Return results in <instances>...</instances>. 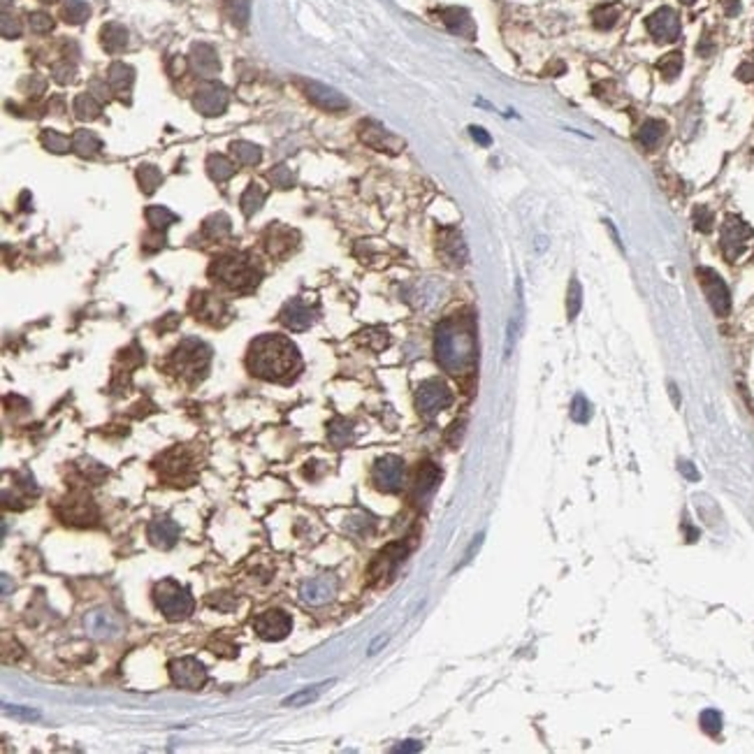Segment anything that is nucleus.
Masks as SVG:
<instances>
[{"label": "nucleus", "mask_w": 754, "mask_h": 754, "mask_svg": "<svg viewBox=\"0 0 754 754\" xmlns=\"http://www.w3.org/2000/svg\"><path fill=\"white\" fill-rule=\"evenodd\" d=\"M371 481L381 492H397L404 486V460L397 455H385L376 460L371 469Z\"/></svg>", "instance_id": "obj_7"}, {"label": "nucleus", "mask_w": 754, "mask_h": 754, "mask_svg": "<svg viewBox=\"0 0 754 754\" xmlns=\"http://www.w3.org/2000/svg\"><path fill=\"white\" fill-rule=\"evenodd\" d=\"M267 177H269V184L276 186V188H281V191L293 188V186H295V175H293V172H290L288 165H283V163L269 170V175H267Z\"/></svg>", "instance_id": "obj_39"}, {"label": "nucleus", "mask_w": 754, "mask_h": 754, "mask_svg": "<svg viewBox=\"0 0 754 754\" xmlns=\"http://www.w3.org/2000/svg\"><path fill=\"white\" fill-rule=\"evenodd\" d=\"M227 12L237 26H246L251 15V0H227Z\"/></svg>", "instance_id": "obj_42"}, {"label": "nucleus", "mask_w": 754, "mask_h": 754, "mask_svg": "<svg viewBox=\"0 0 754 754\" xmlns=\"http://www.w3.org/2000/svg\"><path fill=\"white\" fill-rule=\"evenodd\" d=\"M580 309H583V288H580V281L576 276H571L569 293H566V316H569V321L578 318Z\"/></svg>", "instance_id": "obj_36"}, {"label": "nucleus", "mask_w": 754, "mask_h": 754, "mask_svg": "<svg viewBox=\"0 0 754 754\" xmlns=\"http://www.w3.org/2000/svg\"><path fill=\"white\" fill-rule=\"evenodd\" d=\"M321 687H323V684H321ZM321 687H316V689H302V691H297V694L288 696L286 701H283V705H302V703H311V701H316V698L321 696Z\"/></svg>", "instance_id": "obj_45"}, {"label": "nucleus", "mask_w": 754, "mask_h": 754, "mask_svg": "<svg viewBox=\"0 0 754 754\" xmlns=\"http://www.w3.org/2000/svg\"><path fill=\"white\" fill-rule=\"evenodd\" d=\"M701 729L708 736H717L722 731V715L717 710H703L701 712Z\"/></svg>", "instance_id": "obj_43"}, {"label": "nucleus", "mask_w": 754, "mask_h": 754, "mask_svg": "<svg viewBox=\"0 0 754 754\" xmlns=\"http://www.w3.org/2000/svg\"><path fill=\"white\" fill-rule=\"evenodd\" d=\"M207 172H209V177L214 182H227V179L234 175V163L227 161L223 156H209V161H207Z\"/></svg>", "instance_id": "obj_31"}, {"label": "nucleus", "mask_w": 754, "mask_h": 754, "mask_svg": "<svg viewBox=\"0 0 754 754\" xmlns=\"http://www.w3.org/2000/svg\"><path fill=\"white\" fill-rule=\"evenodd\" d=\"M648 31L652 33L655 40L659 42H673L680 33V22H677V15L673 10H657L652 17L648 19Z\"/></svg>", "instance_id": "obj_16"}, {"label": "nucleus", "mask_w": 754, "mask_h": 754, "mask_svg": "<svg viewBox=\"0 0 754 754\" xmlns=\"http://www.w3.org/2000/svg\"><path fill=\"white\" fill-rule=\"evenodd\" d=\"M100 42L102 47H105V51L109 54H116V51H123L128 45V31L123 29L121 24H105L100 31Z\"/></svg>", "instance_id": "obj_24"}, {"label": "nucleus", "mask_w": 754, "mask_h": 754, "mask_svg": "<svg viewBox=\"0 0 754 754\" xmlns=\"http://www.w3.org/2000/svg\"><path fill=\"white\" fill-rule=\"evenodd\" d=\"M19 35H22V24H19L15 17L10 19V15L5 12L3 15V38L10 40V38H19Z\"/></svg>", "instance_id": "obj_46"}, {"label": "nucleus", "mask_w": 754, "mask_h": 754, "mask_svg": "<svg viewBox=\"0 0 754 754\" xmlns=\"http://www.w3.org/2000/svg\"><path fill=\"white\" fill-rule=\"evenodd\" d=\"M262 204H265V193H262L258 184H248L244 195H241V211H244L246 216H253Z\"/></svg>", "instance_id": "obj_33"}, {"label": "nucleus", "mask_w": 754, "mask_h": 754, "mask_svg": "<svg viewBox=\"0 0 754 754\" xmlns=\"http://www.w3.org/2000/svg\"><path fill=\"white\" fill-rule=\"evenodd\" d=\"M314 309L309 307V304H304L300 297H295V300H290L286 307H283L281 311V323L286 325V328L290 330H307L311 328V323H314Z\"/></svg>", "instance_id": "obj_19"}, {"label": "nucleus", "mask_w": 754, "mask_h": 754, "mask_svg": "<svg viewBox=\"0 0 754 754\" xmlns=\"http://www.w3.org/2000/svg\"><path fill=\"white\" fill-rule=\"evenodd\" d=\"M328 437H330L332 444L339 446V448L346 446V444H351V439H353V425L348 423V420H344V418L332 420L330 427H328Z\"/></svg>", "instance_id": "obj_35"}, {"label": "nucleus", "mask_w": 754, "mask_h": 754, "mask_svg": "<svg viewBox=\"0 0 754 754\" xmlns=\"http://www.w3.org/2000/svg\"><path fill=\"white\" fill-rule=\"evenodd\" d=\"M434 353L448 374H467L476 364V330L467 316H451L441 321L434 332Z\"/></svg>", "instance_id": "obj_1"}, {"label": "nucleus", "mask_w": 754, "mask_h": 754, "mask_svg": "<svg viewBox=\"0 0 754 754\" xmlns=\"http://www.w3.org/2000/svg\"><path fill=\"white\" fill-rule=\"evenodd\" d=\"M606 227H608V232L613 234V241H615V244H618L620 251H625V244H622V239H620V234H618V227H615L613 220H606Z\"/></svg>", "instance_id": "obj_52"}, {"label": "nucleus", "mask_w": 754, "mask_h": 754, "mask_svg": "<svg viewBox=\"0 0 754 754\" xmlns=\"http://www.w3.org/2000/svg\"><path fill=\"white\" fill-rule=\"evenodd\" d=\"M253 629L258 632L260 639L265 641H281L286 639L293 629V620H290L288 613L283 611H265L260 613L258 618H253Z\"/></svg>", "instance_id": "obj_10"}, {"label": "nucleus", "mask_w": 754, "mask_h": 754, "mask_svg": "<svg viewBox=\"0 0 754 754\" xmlns=\"http://www.w3.org/2000/svg\"><path fill=\"white\" fill-rule=\"evenodd\" d=\"M88 15H91V8H88L86 3H81V0H65L63 5V19L67 24L72 26H79L84 24Z\"/></svg>", "instance_id": "obj_37"}, {"label": "nucleus", "mask_w": 754, "mask_h": 754, "mask_svg": "<svg viewBox=\"0 0 754 754\" xmlns=\"http://www.w3.org/2000/svg\"><path fill=\"white\" fill-rule=\"evenodd\" d=\"M135 81V70L126 63H114L107 72V84L112 86L114 93L119 95H128L130 88H133Z\"/></svg>", "instance_id": "obj_23"}, {"label": "nucleus", "mask_w": 754, "mask_h": 754, "mask_svg": "<svg viewBox=\"0 0 754 754\" xmlns=\"http://www.w3.org/2000/svg\"><path fill=\"white\" fill-rule=\"evenodd\" d=\"M137 184H140L142 193H147V195L156 193L158 186L163 184L161 170H158L156 165H142V168L137 170Z\"/></svg>", "instance_id": "obj_30"}, {"label": "nucleus", "mask_w": 754, "mask_h": 754, "mask_svg": "<svg viewBox=\"0 0 754 754\" xmlns=\"http://www.w3.org/2000/svg\"><path fill=\"white\" fill-rule=\"evenodd\" d=\"M29 24H31V31L33 33H49L54 29V19L47 15V12H31L29 15Z\"/></svg>", "instance_id": "obj_44"}, {"label": "nucleus", "mask_w": 754, "mask_h": 754, "mask_svg": "<svg viewBox=\"0 0 754 754\" xmlns=\"http://www.w3.org/2000/svg\"><path fill=\"white\" fill-rule=\"evenodd\" d=\"M360 140H362L367 147L383 151V154L395 156L404 149V140L397 135H392L390 130H385L378 121H362L360 126Z\"/></svg>", "instance_id": "obj_9"}, {"label": "nucleus", "mask_w": 754, "mask_h": 754, "mask_svg": "<svg viewBox=\"0 0 754 754\" xmlns=\"http://www.w3.org/2000/svg\"><path fill=\"white\" fill-rule=\"evenodd\" d=\"M193 105L200 114L204 116H218L227 107V88L223 84H204L198 88L193 95Z\"/></svg>", "instance_id": "obj_11"}, {"label": "nucleus", "mask_w": 754, "mask_h": 754, "mask_svg": "<svg viewBox=\"0 0 754 754\" xmlns=\"http://www.w3.org/2000/svg\"><path fill=\"white\" fill-rule=\"evenodd\" d=\"M230 151L241 165H258L262 161V149L253 142H232Z\"/></svg>", "instance_id": "obj_28"}, {"label": "nucleus", "mask_w": 754, "mask_h": 754, "mask_svg": "<svg viewBox=\"0 0 754 754\" xmlns=\"http://www.w3.org/2000/svg\"><path fill=\"white\" fill-rule=\"evenodd\" d=\"M40 140H42V147L49 151V154L63 156L72 149V140H67L65 135L56 133V130H45V133L40 135Z\"/></svg>", "instance_id": "obj_32"}, {"label": "nucleus", "mask_w": 754, "mask_h": 754, "mask_svg": "<svg viewBox=\"0 0 754 754\" xmlns=\"http://www.w3.org/2000/svg\"><path fill=\"white\" fill-rule=\"evenodd\" d=\"M469 135H472L474 140L481 144V147H490V144H492V137H490L488 130H483V128H479V126L469 128Z\"/></svg>", "instance_id": "obj_49"}, {"label": "nucleus", "mask_w": 754, "mask_h": 754, "mask_svg": "<svg viewBox=\"0 0 754 754\" xmlns=\"http://www.w3.org/2000/svg\"><path fill=\"white\" fill-rule=\"evenodd\" d=\"M154 601L168 620H186L195 608V599L188 592V587L179 585L177 580L165 578L154 587Z\"/></svg>", "instance_id": "obj_4"}, {"label": "nucleus", "mask_w": 754, "mask_h": 754, "mask_svg": "<svg viewBox=\"0 0 754 754\" xmlns=\"http://www.w3.org/2000/svg\"><path fill=\"white\" fill-rule=\"evenodd\" d=\"M211 360V351L209 346L198 342V339H184L182 344L177 346V351L172 353L170 364L179 376L184 378H198L200 374L207 369Z\"/></svg>", "instance_id": "obj_5"}, {"label": "nucleus", "mask_w": 754, "mask_h": 754, "mask_svg": "<svg viewBox=\"0 0 754 754\" xmlns=\"http://www.w3.org/2000/svg\"><path fill=\"white\" fill-rule=\"evenodd\" d=\"M54 79L58 84H67V81L74 79V65H56L54 67Z\"/></svg>", "instance_id": "obj_47"}, {"label": "nucleus", "mask_w": 754, "mask_h": 754, "mask_svg": "<svg viewBox=\"0 0 754 754\" xmlns=\"http://www.w3.org/2000/svg\"><path fill=\"white\" fill-rule=\"evenodd\" d=\"M191 65H193V70H195V74H200V77H214V74L220 70L218 56H216V51H214V47L204 45V42L193 45Z\"/></svg>", "instance_id": "obj_20"}, {"label": "nucleus", "mask_w": 754, "mask_h": 754, "mask_svg": "<svg viewBox=\"0 0 754 754\" xmlns=\"http://www.w3.org/2000/svg\"><path fill=\"white\" fill-rule=\"evenodd\" d=\"M230 218L225 216V214H214V216H209L204 220L202 230L204 234H209V237H225V234H230Z\"/></svg>", "instance_id": "obj_38"}, {"label": "nucleus", "mask_w": 754, "mask_h": 754, "mask_svg": "<svg viewBox=\"0 0 754 754\" xmlns=\"http://www.w3.org/2000/svg\"><path fill=\"white\" fill-rule=\"evenodd\" d=\"M100 149H102L100 137L91 133V130H77L72 135V151L79 154L81 158H91L95 154H100Z\"/></svg>", "instance_id": "obj_25"}, {"label": "nucleus", "mask_w": 754, "mask_h": 754, "mask_svg": "<svg viewBox=\"0 0 754 754\" xmlns=\"http://www.w3.org/2000/svg\"><path fill=\"white\" fill-rule=\"evenodd\" d=\"M5 712H10V715L15 717H24V719H38L40 712L33 710V708H19V705H8L5 703Z\"/></svg>", "instance_id": "obj_48"}, {"label": "nucleus", "mask_w": 754, "mask_h": 754, "mask_svg": "<svg viewBox=\"0 0 754 754\" xmlns=\"http://www.w3.org/2000/svg\"><path fill=\"white\" fill-rule=\"evenodd\" d=\"M74 114H77V119H81V121L98 119V116L102 114V105H100V100H95L91 93H81V95L74 98Z\"/></svg>", "instance_id": "obj_27"}, {"label": "nucleus", "mask_w": 754, "mask_h": 754, "mask_svg": "<svg viewBox=\"0 0 754 754\" xmlns=\"http://www.w3.org/2000/svg\"><path fill=\"white\" fill-rule=\"evenodd\" d=\"M441 17H444V24L448 26V31L458 33V35H467V38L474 35V22H472V17H469V12L446 10Z\"/></svg>", "instance_id": "obj_26"}, {"label": "nucleus", "mask_w": 754, "mask_h": 754, "mask_svg": "<svg viewBox=\"0 0 754 754\" xmlns=\"http://www.w3.org/2000/svg\"><path fill=\"white\" fill-rule=\"evenodd\" d=\"M453 402V392L444 381H425L416 392V406L425 418H434L439 411L448 409Z\"/></svg>", "instance_id": "obj_6"}, {"label": "nucleus", "mask_w": 754, "mask_h": 754, "mask_svg": "<svg viewBox=\"0 0 754 754\" xmlns=\"http://www.w3.org/2000/svg\"><path fill=\"white\" fill-rule=\"evenodd\" d=\"M211 279L230 290H251L260 283V269L246 253H230L209 267Z\"/></svg>", "instance_id": "obj_3"}, {"label": "nucleus", "mask_w": 754, "mask_h": 754, "mask_svg": "<svg viewBox=\"0 0 754 754\" xmlns=\"http://www.w3.org/2000/svg\"><path fill=\"white\" fill-rule=\"evenodd\" d=\"M191 309H193V314H195V318H200V321H204V323H214V325L220 323V316H227L225 304L211 293H198L193 297Z\"/></svg>", "instance_id": "obj_17"}, {"label": "nucleus", "mask_w": 754, "mask_h": 754, "mask_svg": "<svg viewBox=\"0 0 754 754\" xmlns=\"http://www.w3.org/2000/svg\"><path fill=\"white\" fill-rule=\"evenodd\" d=\"M10 8V0H3V10H8Z\"/></svg>", "instance_id": "obj_53"}, {"label": "nucleus", "mask_w": 754, "mask_h": 754, "mask_svg": "<svg viewBox=\"0 0 754 754\" xmlns=\"http://www.w3.org/2000/svg\"><path fill=\"white\" fill-rule=\"evenodd\" d=\"M698 279H701V286L705 290V295H708V302H710V307L715 309V314L717 316L729 314L731 297H729V290L724 286V281L719 279L712 269H698Z\"/></svg>", "instance_id": "obj_12"}, {"label": "nucleus", "mask_w": 754, "mask_h": 754, "mask_svg": "<svg viewBox=\"0 0 754 754\" xmlns=\"http://www.w3.org/2000/svg\"><path fill=\"white\" fill-rule=\"evenodd\" d=\"M592 418V404L587 402L585 395H576L571 402V420L578 425H587Z\"/></svg>", "instance_id": "obj_41"}, {"label": "nucleus", "mask_w": 754, "mask_h": 754, "mask_svg": "<svg viewBox=\"0 0 754 754\" xmlns=\"http://www.w3.org/2000/svg\"><path fill=\"white\" fill-rule=\"evenodd\" d=\"M677 469H680V474H682L687 481H694V483H696L698 479H701V476H698V472H696V467L691 465V462L680 460V465H677Z\"/></svg>", "instance_id": "obj_50"}, {"label": "nucleus", "mask_w": 754, "mask_h": 754, "mask_svg": "<svg viewBox=\"0 0 754 754\" xmlns=\"http://www.w3.org/2000/svg\"><path fill=\"white\" fill-rule=\"evenodd\" d=\"M300 594H302V599L311 606L328 604V601L337 594V578L330 576V573H323V576L311 578L302 585Z\"/></svg>", "instance_id": "obj_14"}, {"label": "nucleus", "mask_w": 754, "mask_h": 754, "mask_svg": "<svg viewBox=\"0 0 754 754\" xmlns=\"http://www.w3.org/2000/svg\"><path fill=\"white\" fill-rule=\"evenodd\" d=\"M147 536L156 548L170 550L179 541V524L175 520H170V518H156V520L149 522Z\"/></svg>", "instance_id": "obj_18"}, {"label": "nucleus", "mask_w": 754, "mask_h": 754, "mask_svg": "<svg viewBox=\"0 0 754 754\" xmlns=\"http://www.w3.org/2000/svg\"><path fill=\"white\" fill-rule=\"evenodd\" d=\"M65 506H67V511H65V522L70 520V522L86 524V522H93L95 518H98V511H95L91 497H84V495L70 497V499H65Z\"/></svg>", "instance_id": "obj_21"}, {"label": "nucleus", "mask_w": 754, "mask_h": 754, "mask_svg": "<svg viewBox=\"0 0 754 754\" xmlns=\"http://www.w3.org/2000/svg\"><path fill=\"white\" fill-rule=\"evenodd\" d=\"M406 552H409L406 543H390L388 548H383L381 552H378V557L374 559V564H371V578L374 580L388 578L390 573L404 562Z\"/></svg>", "instance_id": "obj_15"}, {"label": "nucleus", "mask_w": 754, "mask_h": 754, "mask_svg": "<svg viewBox=\"0 0 754 754\" xmlns=\"http://www.w3.org/2000/svg\"><path fill=\"white\" fill-rule=\"evenodd\" d=\"M42 3H56V0H42Z\"/></svg>", "instance_id": "obj_54"}, {"label": "nucleus", "mask_w": 754, "mask_h": 754, "mask_svg": "<svg viewBox=\"0 0 754 754\" xmlns=\"http://www.w3.org/2000/svg\"><path fill=\"white\" fill-rule=\"evenodd\" d=\"M439 481H441V469L434 465V462H423L420 469H418V476H416V497H418V499L430 497L434 490L439 488Z\"/></svg>", "instance_id": "obj_22"}, {"label": "nucleus", "mask_w": 754, "mask_h": 754, "mask_svg": "<svg viewBox=\"0 0 754 754\" xmlns=\"http://www.w3.org/2000/svg\"><path fill=\"white\" fill-rule=\"evenodd\" d=\"M444 253H446L451 260H455V262H465L467 248H465V241H462V237H460L458 232H451V234H448V237L444 239Z\"/></svg>", "instance_id": "obj_40"}, {"label": "nucleus", "mask_w": 754, "mask_h": 754, "mask_svg": "<svg viewBox=\"0 0 754 754\" xmlns=\"http://www.w3.org/2000/svg\"><path fill=\"white\" fill-rule=\"evenodd\" d=\"M300 351L283 335H262L248 348L246 364L253 376L265 381H286L300 369Z\"/></svg>", "instance_id": "obj_2"}, {"label": "nucleus", "mask_w": 754, "mask_h": 754, "mask_svg": "<svg viewBox=\"0 0 754 754\" xmlns=\"http://www.w3.org/2000/svg\"><path fill=\"white\" fill-rule=\"evenodd\" d=\"M420 750H423V743H418V740H404L402 745L392 747V752H420Z\"/></svg>", "instance_id": "obj_51"}, {"label": "nucleus", "mask_w": 754, "mask_h": 754, "mask_svg": "<svg viewBox=\"0 0 754 754\" xmlns=\"http://www.w3.org/2000/svg\"><path fill=\"white\" fill-rule=\"evenodd\" d=\"M664 137V123L661 121H645L641 126V130L636 133V140L641 142V147L645 149H655L659 140Z\"/></svg>", "instance_id": "obj_29"}, {"label": "nucleus", "mask_w": 754, "mask_h": 754, "mask_svg": "<svg viewBox=\"0 0 754 754\" xmlns=\"http://www.w3.org/2000/svg\"><path fill=\"white\" fill-rule=\"evenodd\" d=\"M304 93H307V98L314 102V105L328 109V112L348 109V98H346L344 93H339L337 88L321 84V81H307V84H304Z\"/></svg>", "instance_id": "obj_13"}, {"label": "nucleus", "mask_w": 754, "mask_h": 754, "mask_svg": "<svg viewBox=\"0 0 754 754\" xmlns=\"http://www.w3.org/2000/svg\"><path fill=\"white\" fill-rule=\"evenodd\" d=\"M147 220L156 232H165L172 223H177V216L170 209H165V207H149Z\"/></svg>", "instance_id": "obj_34"}, {"label": "nucleus", "mask_w": 754, "mask_h": 754, "mask_svg": "<svg viewBox=\"0 0 754 754\" xmlns=\"http://www.w3.org/2000/svg\"><path fill=\"white\" fill-rule=\"evenodd\" d=\"M170 677L177 687L195 691V689L204 687L207 668L195 659V657H182V659L170 661Z\"/></svg>", "instance_id": "obj_8"}]
</instances>
